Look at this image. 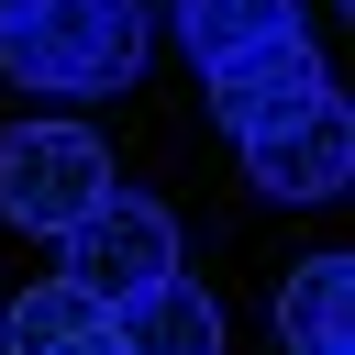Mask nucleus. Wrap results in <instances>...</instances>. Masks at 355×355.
Masks as SVG:
<instances>
[{
    "label": "nucleus",
    "mask_w": 355,
    "mask_h": 355,
    "mask_svg": "<svg viewBox=\"0 0 355 355\" xmlns=\"http://www.w3.org/2000/svg\"><path fill=\"white\" fill-rule=\"evenodd\" d=\"M277 33H300V0H178V44H189L200 78L255 55V44H277Z\"/></svg>",
    "instance_id": "6e6552de"
},
{
    "label": "nucleus",
    "mask_w": 355,
    "mask_h": 355,
    "mask_svg": "<svg viewBox=\"0 0 355 355\" xmlns=\"http://www.w3.org/2000/svg\"><path fill=\"white\" fill-rule=\"evenodd\" d=\"M111 333H122V355H222V311L189 277H155L144 300H122Z\"/></svg>",
    "instance_id": "0eeeda50"
},
{
    "label": "nucleus",
    "mask_w": 355,
    "mask_h": 355,
    "mask_svg": "<svg viewBox=\"0 0 355 355\" xmlns=\"http://www.w3.org/2000/svg\"><path fill=\"white\" fill-rule=\"evenodd\" d=\"M277 344L288 355H355V266L344 255H311L277 288Z\"/></svg>",
    "instance_id": "423d86ee"
},
{
    "label": "nucleus",
    "mask_w": 355,
    "mask_h": 355,
    "mask_svg": "<svg viewBox=\"0 0 355 355\" xmlns=\"http://www.w3.org/2000/svg\"><path fill=\"white\" fill-rule=\"evenodd\" d=\"M55 244H67V266H55V277H78L100 311H122V300H144L155 277H178V211H166V200H144V189H100Z\"/></svg>",
    "instance_id": "f03ea898"
},
{
    "label": "nucleus",
    "mask_w": 355,
    "mask_h": 355,
    "mask_svg": "<svg viewBox=\"0 0 355 355\" xmlns=\"http://www.w3.org/2000/svg\"><path fill=\"white\" fill-rule=\"evenodd\" d=\"M200 89H211V111H222V133H255V122H277V111H300V100H322V89H333V67H322V44H311V33H277V44H255V55H233V67H211Z\"/></svg>",
    "instance_id": "39448f33"
},
{
    "label": "nucleus",
    "mask_w": 355,
    "mask_h": 355,
    "mask_svg": "<svg viewBox=\"0 0 355 355\" xmlns=\"http://www.w3.org/2000/svg\"><path fill=\"white\" fill-rule=\"evenodd\" d=\"M100 322H111V311H100L78 277H33V288L0 311V355H67V344L100 333Z\"/></svg>",
    "instance_id": "1a4fd4ad"
},
{
    "label": "nucleus",
    "mask_w": 355,
    "mask_h": 355,
    "mask_svg": "<svg viewBox=\"0 0 355 355\" xmlns=\"http://www.w3.org/2000/svg\"><path fill=\"white\" fill-rule=\"evenodd\" d=\"M233 144H244V178L266 200H333L355 178V111H344V89H322V100H300V111L233 133Z\"/></svg>",
    "instance_id": "20e7f679"
},
{
    "label": "nucleus",
    "mask_w": 355,
    "mask_h": 355,
    "mask_svg": "<svg viewBox=\"0 0 355 355\" xmlns=\"http://www.w3.org/2000/svg\"><path fill=\"white\" fill-rule=\"evenodd\" d=\"M67 355H122V333H111V322H100V333H78V344H67Z\"/></svg>",
    "instance_id": "9d476101"
},
{
    "label": "nucleus",
    "mask_w": 355,
    "mask_h": 355,
    "mask_svg": "<svg viewBox=\"0 0 355 355\" xmlns=\"http://www.w3.org/2000/svg\"><path fill=\"white\" fill-rule=\"evenodd\" d=\"M144 44H155L144 0H22L0 22V67L22 89H44V100H111V89H133Z\"/></svg>",
    "instance_id": "f257e3e1"
},
{
    "label": "nucleus",
    "mask_w": 355,
    "mask_h": 355,
    "mask_svg": "<svg viewBox=\"0 0 355 355\" xmlns=\"http://www.w3.org/2000/svg\"><path fill=\"white\" fill-rule=\"evenodd\" d=\"M100 189H122V178H111V144L89 122H11L0 133V222L67 233Z\"/></svg>",
    "instance_id": "7ed1b4c3"
},
{
    "label": "nucleus",
    "mask_w": 355,
    "mask_h": 355,
    "mask_svg": "<svg viewBox=\"0 0 355 355\" xmlns=\"http://www.w3.org/2000/svg\"><path fill=\"white\" fill-rule=\"evenodd\" d=\"M11 11H22V0H0V22H11Z\"/></svg>",
    "instance_id": "9b49d317"
}]
</instances>
